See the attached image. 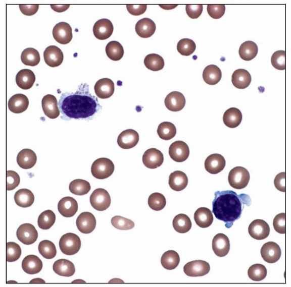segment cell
<instances>
[{
    "label": "cell",
    "instance_id": "1",
    "mask_svg": "<svg viewBox=\"0 0 291 287\" xmlns=\"http://www.w3.org/2000/svg\"><path fill=\"white\" fill-rule=\"evenodd\" d=\"M61 118L66 121L87 120L92 118L102 109L98 99L89 91V86L82 84L75 93L66 92L61 95L59 101Z\"/></svg>",
    "mask_w": 291,
    "mask_h": 287
},
{
    "label": "cell",
    "instance_id": "2",
    "mask_svg": "<svg viewBox=\"0 0 291 287\" xmlns=\"http://www.w3.org/2000/svg\"><path fill=\"white\" fill-rule=\"evenodd\" d=\"M251 204L248 195H238L231 190L218 191L214 194L212 211L218 220L224 221L225 227L230 228L242 215L245 205Z\"/></svg>",
    "mask_w": 291,
    "mask_h": 287
},
{
    "label": "cell",
    "instance_id": "3",
    "mask_svg": "<svg viewBox=\"0 0 291 287\" xmlns=\"http://www.w3.org/2000/svg\"><path fill=\"white\" fill-rule=\"evenodd\" d=\"M250 181V172L244 167L237 166L229 171L228 182L233 189H243L248 186Z\"/></svg>",
    "mask_w": 291,
    "mask_h": 287
},
{
    "label": "cell",
    "instance_id": "4",
    "mask_svg": "<svg viewBox=\"0 0 291 287\" xmlns=\"http://www.w3.org/2000/svg\"><path fill=\"white\" fill-rule=\"evenodd\" d=\"M115 166L113 162L106 158H99L95 160L91 167V174L100 180L109 178L113 174Z\"/></svg>",
    "mask_w": 291,
    "mask_h": 287
},
{
    "label": "cell",
    "instance_id": "5",
    "mask_svg": "<svg viewBox=\"0 0 291 287\" xmlns=\"http://www.w3.org/2000/svg\"><path fill=\"white\" fill-rule=\"evenodd\" d=\"M61 252L66 255H74L79 251L81 241L74 233H68L61 237L59 242Z\"/></svg>",
    "mask_w": 291,
    "mask_h": 287
},
{
    "label": "cell",
    "instance_id": "6",
    "mask_svg": "<svg viewBox=\"0 0 291 287\" xmlns=\"http://www.w3.org/2000/svg\"><path fill=\"white\" fill-rule=\"evenodd\" d=\"M111 197L108 191L103 189L95 190L90 197V204L98 211H104L111 205Z\"/></svg>",
    "mask_w": 291,
    "mask_h": 287
},
{
    "label": "cell",
    "instance_id": "7",
    "mask_svg": "<svg viewBox=\"0 0 291 287\" xmlns=\"http://www.w3.org/2000/svg\"><path fill=\"white\" fill-rule=\"evenodd\" d=\"M210 266L209 263L197 260L188 262L183 267V271L190 277H201L209 273Z\"/></svg>",
    "mask_w": 291,
    "mask_h": 287
},
{
    "label": "cell",
    "instance_id": "8",
    "mask_svg": "<svg viewBox=\"0 0 291 287\" xmlns=\"http://www.w3.org/2000/svg\"><path fill=\"white\" fill-rule=\"evenodd\" d=\"M248 232L253 239L262 240L269 237L270 228L269 224L265 220L256 219L250 224L248 228Z\"/></svg>",
    "mask_w": 291,
    "mask_h": 287
},
{
    "label": "cell",
    "instance_id": "9",
    "mask_svg": "<svg viewBox=\"0 0 291 287\" xmlns=\"http://www.w3.org/2000/svg\"><path fill=\"white\" fill-rule=\"evenodd\" d=\"M53 36L54 39L60 44L70 43L73 37L71 26L67 22L59 23L53 28Z\"/></svg>",
    "mask_w": 291,
    "mask_h": 287
},
{
    "label": "cell",
    "instance_id": "10",
    "mask_svg": "<svg viewBox=\"0 0 291 287\" xmlns=\"http://www.w3.org/2000/svg\"><path fill=\"white\" fill-rule=\"evenodd\" d=\"M17 236L19 241L29 246L36 242L38 238V232L35 227L30 223H25L18 227Z\"/></svg>",
    "mask_w": 291,
    "mask_h": 287
},
{
    "label": "cell",
    "instance_id": "11",
    "mask_svg": "<svg viewBox=\"0 0 291 287\" xmlns=\"http://www.w3.org/2000/svg\"><path fill=\"white\" fill-rule=\"evenodd\" d=\"M188 145L182 141H175L169 148L170 158L176 162H183L189 158Z\"/></svg>",
    "mask_w": 291,
    "mask_h": 287
},
{
    "label": "cell",
    "instance_id": "12",
    "mask_svg": "<svg viewBox=\"0 0 291 287\" xmlns=\"http://www.w3.org/2000/svg\"><path fill=\"white\" fill-rule=\"evenodd\" d=\"M144 165L149 169H156L164 162L163 153L156 148H150L145 151L142 157Z\"/></svg>",
    "mask_w": 291,
    "mask_h": 287
},
{
    "label": "cell",
    "instance_id": "13",
    "mask_svg": "<svg viewBox=\"0 0 291 287\" xmlns=\"http://www.w3.org/2000/svg\"><path fill=\"white\" fill-rule=\"evenodd\" d=\"M260 254L264 261L269 263H274L280 259L281 250L277 244L270 242L263 245Z\"/></svg>",
    "mask_w": 291,
    "mask_h": 287
},
{
    "label": "cell",
    "instance_id": "14",
    "mask_svg": "<svg viewBox=\"0 0 291 287\" xmlns=\"http://www.w3.org/2000/svg\"><path fill=\"white\" fill-rule=\"evenodd\" d=\"M76 226L83 234H90L96 226V220L92 213L83 212L80 214L76 219Z\"/></svg>",
    "mask_w": 291,
    "mask_h": 287
},
{
    "label": "cell",
    "instance_id": "15",
    "mask_svg": "<svg viewBox=\"0 0 291 287\" xmlns=\"http://www.w3.org/2000/svg\"><path fill=\"white\" fill-rule=\"evenodd\" d=\"M93 34L98 39L104 40L109 39L114 31L112 22L107 19H102L95 23Z\"/></svg>",
    "mask_w": 291,
    "mask_h": 287
},
{
    "label": "cell",
    "instance_id": "16",
    "mask_svg": "<svg viewBox=\"0 0 291 287\" xmlns=\"http://www.w3.org/2000/svg\"><path fill=\"white\" fill-rule=\"evenodd\" d=\"M139 141V134L134 130L128 129L121 133L118 137L117 143L121 148L127 150L135 147Z\"/></svg>",
    "mask_w": 291,
    "mask_h": 287
},
{
    "label": "cell",
    "instance_id": "17",
    "mask_svg": "<svg viewBox=\"0 0 291 287\" xmlns=\"http://www.w3.org/2000/svg\"><path fill=\"white\" fill-rule=\"evenodd\" d=\"M44 59L45 64L49 67L52 68L59 67L63 62V52L57 46H48L44 52Z\"/></svg>",
    "mask_w": 291,
    "mask_h": 287
},
{
    "label": "cell",
    "instance_id": "18",
    "mask_svg": "<svg viewBox=\"0 0 291 287\" xmlns=\"http://www.w3.org/2000/svg\"><path fill=\"white\" fill-rule=\"evenodd\" d=\"M42 108L45 116L52 119H56L60 116V111L58 102L55 95L47 94L42 99Z\"/></svg>",
    "mask_w": 291,
    "mask_h": 287
},
{
    "label": "cell",
    "instance_id": "19",
    "mask_svg": "<svg viewBox=\"0 0 291 287\" xmlns=\"http://www.w3.org/2000/svg\"><path fill=\"white\" fill-rule=\"evenodd\" d=\"M212 248L214 254L218 257H224L230 250V243L228 237L223 233H219L214 237Z\"/></svg>",
    "mask_w": 291,
    "mask_h": 287
},
{
    "label": "cell",
    "instance_id": "20",
    "mask_svg": "<svg viewBox=\"0 0 291 287\" xmlns=\"http://www.w3.org/2000/svg\"><path fill=\"white\" fill-rule=\"evenodd\" d=\"M166 108L172 112H178L184 108L186 99L184 95L178 91H172L165 99Z\"/></svg>",
    "mask_w": 291,
    "mask_h": 287
},
{
    "label": "cell",
    "instance_id": "21",
    "mask_svg": "<svg viewBox=\"0 0 291 287\" xmlns=\"http://www.w3.org/2000/svg\"><path fill=\"white\" fill-rule=\"evenodd\" d=\"M94 89L95 93L99 98L107 99L113 95L115 85L112 80L103 78L98 80L94 85Z\"/></svg>",
    "mask_w": 291,
    "mask_h": 287
},
{
    "label": "cell",
    "instance_id": "22",
    "mask_svg": "<svg viewBox=\"0 0 291 287\" xmlns=\"http://www.w3.org/2000/svg\"><path fill=\"white\" fill-rule=\"evenodd\" d=\"M226 162L223 156L218 154L209 155L206 158L205 167L209 174L216 175L223 171L225 166Z\"/></svg>",
    "mask_w": 291,
    "mask_h": 287
},
{
    "label": "cell",
    "instance_id": "23",
    "mask_svg": "<svg viewBox=\"0 0 291 287\" xmlns=\"http://www.w3.org/2000/svg\"><path fill=\"white\" fill-rule=\"evenodd\" d=\"M58 210L61 215L64 217H71L78 212V202L74 198L64 197L59 202Z\"/></svg>",
    "mask_w": 291,
    "mask_h": 287
},
{
    "label": "cell",
    "instance_id": "24",
    "mask_svg": "<svg viewBox=\"0 0 291 287\" xmlns=\"http://www.w3.org/2000/svg\"><path fill=\"white\" fill-rule=\"evenodd\" d=\"M17 161L18 165L22 169H31L36 163L37 155L30 149H24L18 153Z\"/></svg>",
    "mask_w": 291,
    "mask_h": 287
},
{
    "label": "cell",
    "instance_id": "25",
    "mask_svg": "<svg viewBox=\"0 0 291 287\" xmlns=\"http://www.w3.org/2000/svg\"><path fill=\"white\" fill-rule=\"evenodd\" d=\"M29 104V99L25 95L17 94L13 95L9 99L8 106L11 112L15 113H21L28 109Z\"/></svg>",
    "mask_w": 291,
    "mask_h": 287
},
{
    "label": "cell",
    "instance_id": "26",
    "mask_svg": "<svg viewBox=\"0 0 291 287\" xmlns=\"http://www.w3.org/2000/svg\"><path fill=\"white\" fill-rule=\"evenodd\" d=\"M22 267L27 274H37L43 269V262L38 256L30 255L23 259Z\"/></svg>",
    "mask_w": 291,
    "mask_h": 287
},
{
    "label": "cell",
    "instance_id": "27",
    "mask_svg": "<svg viewBox=\"0 0 291 287\" xmlns=\"http://www.w3.org/2000/svg\"><path fill=\"white\" fill-rule=\"evenodd\" d=\"M156 29L155 23L147 18L141 19L135 26L136 32L141 38L151 37L155 33Z\"/></svg>",
    "mask_w": 291,
    "mask_h": 287
},
{
    "label": "cell",
    "instance_id": "28",
    "mask_svg": "<svg viewBox=\"0 0 291 287\" xmlns=\"http://www.w3.org/2000/svg\"><path fill=\"white\" fill-rule=\"evenodd\" d=\"M36 81V76L33 71L25 69L19 72L16 76V83L23 90H29L33 87Z\"/></svg>",
    "mask_w": 291,
    "mask_h": 287
},
{
    "label": "cell",
    "instance_id": "29",
    "mask_svg": "<svg viewBox=\"0 0 291 287\" xmlns=\"http://www.w3.org/2000/svg\"><path fill=\"white\" fill-rule=\"evenodd\" d=\"M231 80L237 89H245L251 85L252 77L248 71L239 69L233 73Z\"/></svg>",
    "mask_w": 291,
    "mask_h": 287
},
{
    "label": "cell",
    "instance_id": "30",
    "mask_svg": "<svg viewBox=\"0 0 291 287\" xmlns=\"http://www.w3.org/2000/svg\"><path fill=\"white\" fill-rule=\"evenodd\" d=\"M53 269L56 274L61 276L71 277L75 273L74 263L66 259L57 260L54 263Z\"/></svg>",
    "mask_w": 291,
    "mask_h": 287
},
{
    "label": "cell",
    "instance_id": "31",
    "mask_svg": "<svg viewBox=\"0 0 291 287\" xmlns=\"http://www.w3.org/2000/svg\"><path fill=\"white\" fill-rule=\"evenodd\" d=\"M194 220L199 227H209L212 224L214 220L212 212L207 208H199L194 214Z\"/></svg>",
    "mask_w": 291,
    "mask_h": 287
},
{
    "label": "cell",
    "instance_id": "32",
    "mask_svg": "<svg viewBox=\"0 0 291 287\" xmlns=\"http://www.w3.org/2000/svg\"><path fill=\"white\" fill-rule=\"evenodd\" d=\"M169 186L172 190L181 191L184 190L188 183V179L185 173L181 171H175L170 174Z\"/></svg>",
    "mask_w": 291,
    "mask_h": 287
},
{
    "label": "cell",
    "instance_id": "33",
    "mask_svg": "<svg viewBox=\"0 0 291 287\" xmlns=\"http://www.w3.org/2000/svg\"><path fill=\"white\" fill-rule=\"evenodd\" d=\"M243 121V114L236 108H231L225 111L223 116L224 124L228 128L233 129L238 127Z\"/></svg>",
    "mask_w": 291,
    "mask_h": 287
},
{
    "label": "cell",
    "instance_id": "34",
    "mask_svg": "<svg viewBox=\"0 0 291 287\" xmlns=\"http://www.w3.org/2000/svg\"><path fill=\"white\" fill-rule=\"evenodd\" d=\"M222 78V72L215 65H210L205 68L203 72V78L205 83L209 85H216L219 83Z\"/></svg>",
    "mask_w": 291,
    "mask_h": 287
},
{
    "label": "cell",
    "instance_id": "35",
    "mask_svg": "<svg viewBox=\"0 0 291 287\" xmlns=\"http://www.w3.org/2000/svg\"><path fill=\"white\" fill-rule=\"evenodd\" d=\"M258 53V47L255 42L247 41L240 45L239 54L244 61H250L254 59Z\"/></svg>",
    "mask_w": 291,
    "mask_h": 287
},
{
    "label": "cell",
    "instance_id": "36",
    "mask_svg": "<svg viewBox=\"0 0 291 287\" xmlns=\"http://www.w3.org/2000/svg\"><path fill=\"white\" fill-rule=\"evenodd\" d=\"M14 200L16 204L22 208H28L33 204L34 194L28 189L19 190L15 194Z\"/></svg>",
    "mask_w": 291,
    "mask_h": 287
},
{
    "label": "cell",
    "instance_id": "37",
    "mask_svg": "<svg viewBox=\"0 0 291 287\" xmlns=\"http://www.w3.org/2000/svg\"><path fill=\"white\" fill-rule=\"evenodd\" d=\"M180 262L179 255L175 251H168L164 253L161 258L162 265L167 270H174Z\"/></svg>",
    "mask_w": 291,
    "mask_h": 287
},
{
    "label": "cell",
    "instance_id": "38",
    "mask_svg": "<svg viewBox=\"0 0 291 287\" xmlns=\"http://www.w3.org/2000/svg\"><path fill=\"white\" fill-rule=\"evenodd\" d=\"M106 52L107 56L114 61L121 60L124 54L123 47L117 41H110L107 44Z\"/></svg>",
    "mask_w": 291,
    "mask_h": 287
},
{
    "label": "cell",
    "instance_id": "39",
    "mask_svg": "<svg viewBox=\"0 0 291 287\" xmlns=\"http://www.w3.org/2000/svg\"><path fill=\"white\" fill-rule=\"evenodd\" d=\"M172 225L175 231L179 233L188 232L192 228V221L185 214H179L174 218Z\"/></svg>",
    "mask_w": 291,
    "mask_h": 287
},
{
    "label": "cell",
    "instance_id": "40",
    "mask_svg": "<svg viewBox=\"0 0 291 287\" xmlns=\"http://www.w3.org/2000/svg\"><path fill=\"white\" fill-rule=\"evenodd\" d=\"M21 61L25 66L35 67L40 63V53L36 49L26 48L22 52Z\"/></svg>",
    "mask_w": 291,
    "mask_h": 287
},
{
    "label": "cell",
    "instance_id": "41",
    "mask_svg": "<svg viewBox=\"0 0 291 287\" xmlns=\"http://www.w3.org/2000/svg\"><path fill=\"white\" fill-rule=\"evenodd\" d=\"M144 64L148 70L155 72L163 70L165 65L163 57L156 53H151L146 56Z\"/></svg>",
    "mask_w": 291,
    "mask_h": 287
},
{
    "label": "cell",
    "instance_id": "42",
    "mask_svg": "<svg viewBox=\"0 0 291 287\" xmlns=\"http://www.w3.org/2000/svg\"><path fill=\"white\" fill-rule=\"evenodd\" d=\"M69 189L71 193L76 196H84L89 192L91 186L89 182L84 180L76 179L70 183Z\"/></svg>",
    "mask_w": 291,
    "mask_h": 287
},
{
    "label": "cell",
    "instance_id": "43",
    "mask_svg": "<svg viewBox=\"0 0 291 287\" xmlns=\"http://www.w3.org/2000/svg\"><path fill=\"white\" fill-rule=\"evenodd\" d=\"M158 134L161 139L170 140L175 136L177 129L171 122H164L159 126Z\"/></svg>",
    "mask_w": 291,
    "mask_h": 287
},
{
    "label": "cell",
    "instance_id": "44",
    "mask_svg": "<svg viewBox=\"0 0 291 287\" xmlns=\"http://www.w3.org/2000/svg\"><path fill=\"white\" fill-rule=\"evenodd\" d=\"M56 219V216L55 212L52 210H45L38 218V225L41 229H50L55 224Z\"/></svg>",
    "mask_w": 291,
    "mask_h": 287
},
{
    "label": "cell",
    "instance_id": "45",
    "mask_svg": "<svg viewBox=\"0 0 291 287\" xmlns=\"http://www.w3.org/2000/svg\"><path fill=\"white\" fill-rule=\"evenodd\" d=\"M39 253L45 259H52L56 257L57 249L55 244L48 240L41 242L38 247Z\"/></svg>",
    "mask_w": 291,
    "mask_h": 287
},
{
    "label": "cell",
    "instance_id": "46",
    "mask_svg": "<svg viewBox=\"0 0 291 287\" xmlns=\"http://www.w3.org/2000/svg\"><path fill=\"white\" fill-rule=\"evenodd\" d=\"M267 271L265 266L261 264L253 265L248 269V274L251 280L255 281H260L265 279L267 276Z\"/></svg>",
    "mask_w": 291,
    "mask_h": 287
},
{
    "label": "cell",
    "instance_id": "47",
    "mask_svg": "<svg viewBox=\"0 0 291 287\" xmlns=\"http://www.w3.org/2000/svg\"><path fill=\"white\" fill-rule=\"evenodd\" d=\"M149 207L152 209L159 211L162 210L166 205V199L162 194L159 193H153L148 199Z\"/></svg>",
    "mask_w": 291,
    "mask_h": 287
},
{
    "label": "cell",
    "instance_id": "48",
    "mask_svg": "<svg viewBox=\"0 0 291 287\" xmlns=\"http://www.w3.org/2000/svg\"><path fill=\"white\" fill-rule=\"evenodd\" d=\"M197 45L189 39H183L179 40L177 44V50L183 56H189L196 50Z\"/></svg>",
    "mask_w": 291,
    "mask_h": 287
},
{
    "label": "cell",
    "instance_id": "49",
    "mask_svg": "<svg viewBox=\"0 0 291 287\" xmlns=\"http://www.w3.org/2000/svg\"><path fill=\"white\" fill-rule=\"evenodd\" d=\"M112 224L115 228L121 231H128L135 226V223L131 220L121 216H116L112 219Z\"/></svg>",
    "mask_w": 291,
    "mask_h": 287
},
{
    "label": "cell",
    "instance_id": "50",
    "mask_svg": "<svg viewBox=\"0 0 291 287\" xmlns=\"http://www.w3.org/2000/svg\"><path fill=\"white\" fill-rule=\"evenodd\" d=\"M7 262H13L20 258L22 250L20 246L14 242L7 243Z\"/></svg>",
    "mask_w": 291,
    "mask_h": 287
},
{
    "label": "cell",
    "instance_id": "51",
    "mask_svg": "<svg viewBox=\"0 0 291 287\" xmlns=\"http://www.w3.org/2000/svg\"><path fill=\"white\" fill-rule=\"evenodd\" d=\"M285 56V51L279 50L275 52L271 59L272 66L276 70L284 71L286 68Z\"/></svg>",
    "mask_w": 291,
    "mask_h": 287
},
{
    "label": "cell",
    "instance_id": "52",
    "mask_svg": "<svg viewBox=\"0 0 291 287\" xmlns=\"http://www.w3.org/2000/svg\"><path fill=\"white\" fill-rule=\"evenodd\" d=\"M7 190L11 191L16 189L20 184V176L13 170L7 171Z\"/></svg>",
    "mask_w": 291,
    "mask_h": 287
},
{
    "label": "cell",
    "instance_id": "53",
    "mask_svg": "<svg viewBox=\"0 0 291 287\" xmlns=\"http://www.w3.org/2000/svg\"><path fill=\"white\" fill-rule=\"evenodd\" d=\"M286 215L285 213H279L274 217L273 227L276 232L279 234L284 235L286 233L285 228Z\"/></svg>",
    "mask_w": 291,
    "mask_h": 287
},
{
    "label": "cell",
    "instance_id": "54",
    "mask_svg": "<svg viewBox=\"0 0 291 287\" xmlns=\"http://www.w3.org/2000/svg\"><path fill=\"white\" fill-rule=\"evenodd\" d=\"M207 10L210 17L215 20H218L223 17L225 11V5H208Z\"/></svg>",
    "mask_w": 291,
    "mask_h": 287
},
{
    "label": "cell",
    "instance_id": "55",
    "mask_svg": "<svg viewBox=\"0 0 291 287\" xmlns=\"http://www.w3.org/2000/svg\"><path fill=\"white\" fill-rule=\"evenodd\" d=\"M204 6L203 5H186V11L188 17L192 19H197L202 14Z\"/></svg>",
    "mask_w": 291,
    "mask_h": 287
},
{
    "label": "cell",
    "instance_id": "56",
    "mask_svg": "<svg viewBox=\"0 0 291 287\" xmlns=\"http://www.w3.org/2000/svg\"><path fill=\"white\" fill-rule=\"evenodd\" d=\"M285 172H281L278 174L274 179V186L279 191L285 192Z\"/></svg>",
    "mask_w": 291,
    "mask_h": 287
},
{
    "label": "cell",
    "instance_id": "57",
    "mask_svg": "<svg viewBox=\"0 0 291 287\" xmlns=\"http://www.w3.org/2000/svg\"><path fill=\"white\" fill-rule=\"evenodd\" d=\"M126 9L129 14L135 16L142 15L147 10V5H127Z\"/></svg>",
    "mask_w": 291,
    "mask_h": 287
},
{
    "label": "cell",
    "instance_id": "58",
    "mask_svg": "<svg viewBox=\"0 0 291 287\" xmlns=\"http://www.w3.org/2000/svg\"><path fill=\"white\" fill-rule=\"evenodd\" d=\"M22 13L27 16H32L37 12L39 5H20L19 6Z\"/></svg>",
    "mask_w": 291,
    "mask_h": 287
},
{
    "label": "cell",
    "instance_id": "59",
    "mask_svg": "<svg viewBox=\"0 0 291 287\" xmlns=\"http://www.w3.org/2000/svg\"><path fill=\"white\" fill-rule=\"evenodd\" d=\"M70 6V5H51L52 9L58 13L64 12V11L67 10Z\"/></svg>",
    "mask_w": 291,
    "mask_h": 287
},
{
    "label": "cell",
    "instance_id": "60",
    "mask_svg": "<svg viewBox=\"0 0 291 287\" xmlns=\"http://www.w3.org/2000/svg\"><path fill=\"white\" fill-rule=\"evenodd\" d=\"M30 283H31V284H32V283H40V284H41V283H43V284H45V282L43 280H42L41 278H36L33 279V280L30 281Z\"/></svg>",
    "mask_w": 291,
    "mask_h": 287
},
{
    "label": "cell",
    "instance_id": "61",
    "mask_svg": "<svg viewBox=\"0 0 291 287\" xmlns=\"http://www.w3.org/2000/svg\"><path fill=\"white\" fill-rule=\"evenodd\" d=\"M75 283H78V282L86 283V282H85V281H83V280H75V281H72V283H75Z\"/></svg>",
    "mask_w": 291,
    "mask_h": 287
},
{
    "label": "cell",
    "instance_id": "62",
    "mask_svg": "<svg viewBox=\"0 0 291 287\" xmlns=\"http://www.w3.org/2000/svg\"><path fill=\"white\" fill-rule=\"evenodd\" d=\"M13 282H15V283H17V282L12 281H8V283Z\"/></svg>",
    "mask_w": 291,
    "mask_h": 287
}]
</instances>
